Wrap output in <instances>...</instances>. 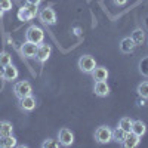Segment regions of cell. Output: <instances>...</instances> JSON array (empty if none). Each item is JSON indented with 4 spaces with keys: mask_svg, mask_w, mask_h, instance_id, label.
Segmentation results:
<instances>
[{
    "mask_svg": "<svg viewBox=\"0 0 148 148\" xmlns=\"http://www.w3.org/2000/svg\"><path fill=\"white\" fill-rule=\"evenodd\" d=\"M93 92L96 96L99 98H105L110 95V86L107 83V80H101V82H95L93 84Z\"/></svg>",
    "mask_w": 148,
    "mask_h": 148,
    "instance_id": "30bf717a",
    "label": "cell"
},
{
    "mask_svg": "<svg viewBox=\"0 0 148 148\" xmlns=\"http://www.w3.org/2000/svg\"><path fill=\"white\" fill-rule=\"evenodd\" d=\"M135 47H136V45H135V42L132 40V37H125L121 42H120V51L123 53H130L135 51Z\"/></svg>",
    "mask_w": 148,
    "mask_h": 148,
    "instance_id": "9a60e30c",
    "label": "cell"
},
{
    "mask_svg": "<svg viewBox=\"0 0 148 148\" xmlns=\"http://www.w3.org/2000/svg\"><path fill=\"white\" fill-rule=\"evenodd\" d=\"M114 3H116L117 6H123V5L127 3V0H114Z\"/></svg>",
    "mask_w": 148,
    "mask_h": 148,
    "instance_id": "4316f807",
    "label": "cell"
},
{
    "mask_svg": "<svg viewBox=\"0 0 148 148\" xmlns=\"http://www.w3.org/2000/svg\"><path fill=\"white\" fill-rule=\"evenodd\" d=\"M95 139L99 144H108L110 141H113V130L108 126H99L95 130Z\"/></svg>",
    "mask_w": 148,
    "mask_h": 148,
    "instance_id": "5b68a950",
    "label": "cell"
},
{
    "mask_svg": "<svg viewBox=\"0 0 148 148\" xmlns=\"http://www.w3.org/2000/svg\"><path fill=\"white\" fill-rule=\"evenodd\" d=\"M37 14H39V6L37 5H31V3H25L19 10H18V18L19 21H31Z\"/></svg>",
    "mask_w": 148,
    "mask_h": 148,
    "instance_id": "6da1fadb",
    "label": "cell"
},
{
    "mask_svg": "<svg viewBox=\"0 0 148 148\" xmlns=\"http://www.w3.org/2000/svg\"><path fill=\"white\" fill-rule=\"evenodd\" d=\"M37 15H39V19L45 24V25H55L56 24V14H55V10L49 6L43 8Z\"/></svg>",
    "mask_w": 148,
    "mask_h": 148,
    "instance_id": "277c9868",
    "label": "cell"
},
{
    "mask_svg": "<svg viewBox=\"0 0 148 148\" xmlns=\"http://www.w3.org/2000/svg\"><path fill=\"white\" fill-rule=\"evenodd\" d=\"M25 40L31 42V43H36V45H40L45 40V31L37 25H31L25 31Z\"/></svg>",
    "mask_w": 148,
    "mask_h": 148,
    "instance_id": "7a4b0ae2",
    "label": "cell"
},
{
    "mask_svg": "<svg viewBox=\"0 0 148 148\" xmlns=\"http://www.w3.org/2000/svg\"><path fill=\"white\" fill-rule=\"evenodd\" d=\"M132 40L135 42V45H142L144 43V40H145V33H144V30L142 28H136V30H133V33H132Z\"/></svg>",
    "mask_w": 148,
    "mask_h": 148,
    "instance_id": "d6986e66",
    "label": "cell"
},
{
    "mask_svg": "<svg viewBox=\"0 0 148 148\" xmlns=\"http://www.w3.org/2000/svg\"><path fill=\"white\" fill-rule=\"evenodd\" d=\"M139 142H141V136H138L136 133H133L130 130V132L126 133V136H125V139H123L121 145L126 147V148H135V147L139 145Z\"/></svg>",
    "mask_w": 148,
    "mask_h": 148,
    "instance_id": "8fae6325",
    "label": "cell"
},
{
    "mask_svg": "<svg viewBox=\"0 0 148 148\" xmlns=\"http://www.w3.org/2000/svg\"><path fill=\"white\" fill-rule=\"evenodd\" d=\"M61 144H59V141L56 139V141H53V139H51V138H47L43 144H42V147L43 148H58Z\"/></svg>",
    "mask_w": 148,
    "mask_h": 148,
    "instance_id": "d4e9b609",
    "label": "cell"
},
{
    "mask_svg": "<svg viewBox=\"0 0 148 148\" xmlns=\"http://www.w3.org/2000/svg\"><path fill=\"white\" fill-rule=\"evenodd\" d=\"M77 65H79V70H80L82 73L90 74V73L95 70V67H96V61H95V58H93L92 55H82V56L79 58Z\"/></svg>",
    "mask_w": 148,
    "mask_h": 148,
    "instance_id": "3957f363",
    "label": "cell"
},
{
    "mask_svg": "<svg viewBox=\"0 0 148 148\" xmlns=\"http://www.w3.org/2000/svg\"><path fill=\"white\" fill-rule=\"evenodd\" d=\"M58 141L62 147H70L74 142V133L68 127H62L58 132Z\"/></svg>",
    "mask_w": 148,
    "mask_h": 148,
    "instance_id": "52a82bcc",
    "label": "cell"
},
{
    "mask_svg": "<svg viewBox=\"0 0 148 148\" xmlns=\"http://www.w3.org/2000/svg\"><path fill=\"white\" fill-rule=\"evenodd\" d=\"M9 64H12V56L8 52H0V65L6 67Z\"/></svg>",
    "mask_w": 148,
    "mask_h": 148,
    "instance_id": "cb8c5ba5",
    "label": "cell"
},
{
    "mask_svg": "<svg viewBox=\"0 0 148 148\" xmlns=\"http://www.w3.org/2000/svg\"><path fill=\"white\" fill-rule=\"evenodd\" d=\"M132 132L136 133L138 136H144L145 132H147V126L142 120H133L132 123Z\"/></svg>",
    "mask_w": 148,
    "mask_h": 148,
    "instance_id": "2e32d148",
    "label": "cell"
},
{
    "mask_svg": "<svg viewBox=\"0 0 148 148\" xmlns=\"http://www.w3.org/2000/svg\"><path fill=\"white\" fill-rule=\"evenodd\" d=\"M90 74H92V77H93V80H95V82L107 80V79H108V76H110L108 70H107L105 67H101V65H96V67H95V70H93Z\"/></svg>",
    "mask_w": 148,
    "mask_h": 148,
    "instance_id": "5bb4252c",
    "label": "cell"
},
{
    "mask_svg": "<svg viewBox=\"0 0 148 148\" xmlns=\"http://www.w3.org/2000/svg\"><path fill=\"white\" fill-rule=\"evenodd\" d=\"M3 71H5V67L0 65V76H2V77H3Z\"/></svg>",
    "mask_w": 148,
    "mask_h": 148,
    "instance_id": "f546056e",
    "label": "cell"
},
{
    "mask_svg": "<svg viewBox=\"0 0 148 148\" xmlns=\"http://www.w3.org/2000/svg\"><path fill=\"white\" fill-rule=\"evenodd\" d=\"M14 92H15V96L18 98V99H21V98H24V96L31 95V92H33L31 83L27 82V80H22V82L15 83V86H14Z\"/></svg>",
    "mask_w": 148,
    "mask_h": 148,
    "instance_id": "8992f818",
    "label": "cell"
},
{
    "mask_svg": "<svg viewBox=\"0 0 148 148\" xmlns=\"http://www.w3.org/2000/svg\"><path fill=\"white\" fill-rule=\"evenodd\" d=\"M18 76H19V71H18V68H16L14 64H9V65L5 67L3 79H5L6 82H14V80L18 79Z\"/></svg>",
    "mask_w": 148,
    "mask_h": 148,
    "instance_id": "4fadbf2b",
    "label": "cell"
},
{
    "mask_svg": "<svg viewBox=\"0 0 148 148\" xmlns=\"http://www.w3.org/2000/svg\"><path fill=\"white\" fill-rule=\"evenodd\" d=\"M126 133L127 132H125L121 127H116L114 130H113V141H116V142H119V144H121L123 142V139H125V136H126Z\"/></svg>",
    "mask_w": 148,
    "mask_h": 148,
    "instance_id": "44dd1931",
    "label": "cell"
},
{
    "mask_svg": "<svg viewBox=\"0 0 148 148\" xmlns=\"http://www.w3.org/2000/svg\"><path fill=\"white\" fill-rule=\"evenodd\" d=\"M138 68H139V73L142 74L144 77H148V56H144V58L139 61Z\"/></svg>",
    "mask_w": 148,
    "mask_h": 148,
    "instance_id": "7402d4cb",
    "label": "cell"
},
{
    "mask_svg": "<svg viewBox=\"0 0 148 148\" xmlns=\"http://www.w3.org/2000/svg\"><path fill=\"white\" fill-rule=\"evenodd\" d=\"M132 123H133V120L130 117H121L119 120V127H121L125 132H130L132 130Z\"/></svg>",
    "mask_w": 148,
    "mask_h": 148,
    "instance_id": "ffe728a7",
    "label": "cell"
},
{
    "mask_svg": "<svg viewBox=\"0 0 148 148\" xmlns=\"http://www.w3.org/2000/svg\"><path fill=\"white\" fill-rule=\"evenodd\" d=\"M136 92L139 96L145 98V99H148V82H142L138 84V88H136Z\"/></svg>",
    "mask_w": 148,
    "mask_h": 148,
    "instance_id": "603a6c76",
    "label": "cell"
},
{
    "mask_svg": "<svg viewBox=\"0 0 148 148\" xmlns=\"http://www.w3.org/2000/svg\"><path fill=\"white\" fill-rule=\"evenodd\" d=\"M3 14H5V10H3V9H0V18L3 16Z\"/></svg>",
    "mask_w": 148,
    "mask_h": 148,
    "instance_id": "4dcf8cb0",
    "label": "cell"
},
{
    "mask_svg": "<svg viewBox=\"0 0 148 148\" xmlns=\"http://www.w3.org/2000/svg\"><path fill=\"white\" fill-rule=\"evenodd\" d=\"M145 102H147V99H145V98L139 96V101H138V104H139L141 107H144V105H145Z\"/></svg>",
    "mask_w": 148,
    "mask_h": 148,
    "instance_id": "f1b7e54d",
    "label": "cell"
},
{
    "mask_svg": "<svg viewBox=\"0 0 148 148\" xmlns=\"http://www.w3.org/2000/svg\"><path fill=\"white\" fill-rule=\"evenodd\" d=\"M52 53V47L51 45H46V43H40L39 46H37V53H36V59L39 61V62H46V61L49 59V56H51Z\"/></svg>",
    "mask_w": 148,
    "mask_h": 148,
    "instance_id": "ba28073f",
    "label": "cell"
},
{
    "mask_svg": "<svg viewBox=\"0 0 148 148\" xmlns=\"http://www.w3.org/2000/svg\"><path fill=\"white\" fill-rule=\"evenodd\" d=\"M14 132V126H12L10 121L2 120L0 121V136H6V135H12Z\"/></svg>",
    "mask_w": 148,
    "mask_h": 148,
    "instance_id": "ac0fdd59",
    "label": "cell"
},
{
    "mask_svg": "<svg viewBox=\"0 0 148 148\" xmlns=\"http://www.w3.org/2000/svg\"><path fill=\"white\" fill-rule=\"evenodd\" d=\"M37 46L39 45H36V43H31V42H27L25 40V43H24L22 46H21V55L24 56V58H36V53H37Z\"/></svg>",
    "mask_w": 148,
    "mask_h": 148,
    "instance_id": "9c48e42d",
    "label": "cell"
},
{
    "mask_svg": "<svg viewBox=\"0 0 148 148\" xmlns=\"http://www.w3.org/2000/svg\"><path fill=\"white\" fill-rule=\"evenodd\" d=\"M43 2V0H27V3H31V5H37L39 6L40 3Z\"/></svg>",
    "mask_w": 148,
    "mask_h": 148,
    "instance_id": "83f0119b",
    "label": "cell"
},
{
    "mask_svg": "<svg viewBox=\"0 0 148 148\" xmlns=\"http://www.w3.org/2000/svg\"><path fill=\"white\" fill-rule=\"evenodd\" d=\"M0 9H3L5 12L10 10L12 9V0H0Z\"/></svg>",
    "mask_w": 148,
    "mask_h": 148,
    "instance_id": "484cf974",
    "label": "cell"
},
{
    "mask_svg": "<svg viewBox=\"0 0 148 148\" xmlns=\"http://www.w3.org/2000/svg\"><path fill=\"white\" fill-rule=\"evenodd\" d=\"M36 105H37V102H36V98L33 95L24 96V98L19 99V108L22 111H27V113H28V111H33L36 108Z\"/></svg>",
    "mask_w": 148,
    "mask_h": 148,
    "instance_id": "7c38bea8",
    "label": "cell"
},
{
    "mask_svg": "<svg viewBox=\"0 0 148 148\" xmlns=\"http://www.w3.org/2000/svg\"><path fill=\"white\" fill-rule=\"evenodd\" d=\"M16 145V138L12 135H6V136H0V148H12Z\"/></svg>",
    "mask_w": 148,
    "mask_h": 148,
    "instance_id": "e0dca14e",
    "label": "cell"
}]
</instances>
